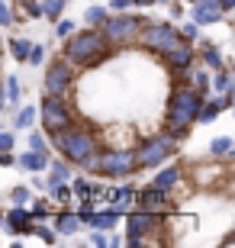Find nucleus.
I'll return each mask as SVG.
<instances>
[{
  "mask_svg": "<svg viewBox=\"0 0 235 248\" xmlns=\"http://www.w3.org/2000/svg\"><path fill=\"white\" fill-rule=\"evenodd\" d=\"M203 97L206 93L197 91L190 81H181L177 87L171 91V97H168V113H164V132H171L177 142L181 139H187L190 126L200 120V110H203Z\"/></svg>",
  "mask_w": 235,
  "mask_h": 248,
  "instance_id": "obj_1",
  "label": "nucleus"
},
{
  "mask_svg": "<svg viewBox=\"0 0 235 248\" xmlns=\"http://www.w3.org/2000/svg\"><path fill=\"white\" fill-rule=\"evenodd\" d=\"M119 46H113L110 42V36L103 32V29H81V32H74V36L64 39V58H71L78 68H97V64H103L110 55H116Z\"/></svg>",
  "mask_w": 235,
  "mask_h": 248,
  "instance_id": "obj_2",
  "label": "nucleus"
},
{
  "mask_svg": "<svg viewBox=\"0 0 235 248\" xmlns=\"http://www.w3.org/2000/svg\"><path fill=\"white\" fill-rule=\"evenodd\" d=\"M48 139H52V148H58L62 158L74 161L78 168L100 152L97 136H94L91 129H84V126H68V129H58V132H48Z\"/></svg>",
  "mask_w": 235,
  "mask_h": 248,
  "instance_id": "obj_3",
  "label": "nucleus"
},
{
  "mask_svg": "<svg viewBox=\"0 0 235 248\" xmlns=\"http://www.w3.org/2000/svg\"><path fill=\"white\" fill-rule=\"evenodd\" d=\"M152 19L142 16V13H129V10H119V13H113V16L107 19V26H103V32L110 36V42L113 46H129L132 39L142 36V29L148 26Z\"/></svg>",
  "mask_w": 235,
  "mask_h": 248,
  "instance_id": "obj_4",
  "label": "nucleus"
},
{
  "mask_svg": "<svg viewBox=\"0 0 235 248\" xmlns=\"http://www.w3.org/2000/svg\"><path fill=\"white\" fill-rule=\"evenodd\" d=\"M139 42H142V48H148L155 55H168V52H174L177 46H184L187 39H184V32L177 26H171V23H148V26L142 29Z\"/></svg>",
  "mask_w": 235,
  "mask_h": 248,
  "instance_id": "obj_5",
  "label": "nucleus"
},
{
  "mask_svg": "<svg viewBox=\"0 0 235 248\" xmlns=\"http://www.w3.org/2000/svg\"><path fill=\"white\" fill-rule=\"evenodd\" d=\"M158 229H164V213H148V210H132L126 213V245L139 248L145 245L148 235H155Z\"/></svg>",
  "mask_w": 235,
  "mask_h": 248,
  "instance_id": "obj_6",
  "label": "nucleus"
},
{
  "mask_svg": "<svg viewBox=\"0 0 235 248\" xmlns=\"http://www.w3.org/2000/svg\"><path fill=\"white\" fill-rule=\"evenodd\" d=\"M174 148H177V139L171 136V132H158V136L145 139L142 145L136 148V158H139V168H158L164 165L168 158L174 155Z\"/></svg>",
  "mask_w": 235,
  "mask_h": 248,
  "instance_id": "obj_7",
  "label": "nucleus"
},
{
  "mask_svg": "<svg viewBox=\"0 0 235 248\" xmlns=\"http://www.w3.org/2000/svg\"><path fill=\"white\" fill-rule=\"evenodd\" d=\"M39 120H42V129H46V132H58V129L74 126V113H71V107L64 103L62 93H46L42 103H39Z\"/></svg>",
  "mask_w": 235,
  "mask_h": 248,
  "instance_id": "obj_8",
  "label": "nucleus"
},
{
  "mask_svg": "<svg viewBox=\"0 0 235 248\" xmlns=\"http://www.w3.org/2000/svg\"><path fill=\"white\" fill-rule=\"evenodd\" d=\"M74 78H78V64L71 62V58H55L52 64H48V71H46V93H68L71 91V84Z\"/></svg>",
  "mask_w": 235,
  "mask_h": 248,
  "instance_id": "obj_9",
  "label": "nucleus"
},
{
  "mask_svg": "<svg viewBox=\"0 0 235 248\" xmlns=\"http://www.w3.org/2000/svg\"><path fill=\"white\" fill-rule=\"evenodd\" d=\"M136 168H139L136 148H110V152H103L100 174H107V177H129Z\"/></svg>",
  "mask_w": 235,
  "mask_h": 248,
  "instance_id": "obj_10",
  "label": "nucleus"
},
{
  "mask_svg": "<svg viewBox=\"0 0 235 248\" xmlns=\"http://www.w3.org/2000/svg\"><path fill=\"white\" fill-rule=\"evenodd\" d=\"M3 226H7V232H13V235H32V232H36V216H32V210H26L23 203H13L7 210V216H3Z\"/></svg>",
  "mask_w": 235,
  "mask_h": 248,
  "instance_id": "obj_11",
  "label": "nucleus"
},
{
  "mask_svg": "<svg viewBox=\"0 0 235 248\" xmlns=\"http://www.w3.org/2000/svg\"><path fill=\"white\" fill-rule=\"evenodd\" d=\"M139 210H148V213H171V210H174L171 190H161L158 184H148L145 190H139Z\"/></svg>",
  "mask_w": 235,
  "mask_h": 248,
  "instance_id": "obj_12",
  "label": "nucleus"
},
{
  "mask_svg": "<svg viewBox=\"0 0 235 248\" xmlns=\"http://www.w3.org/2000/svg\"><path fill=\"white\" fill-rule=\"evenodd\" d=\"M161 62L171 68V74H177V78H184V74L193 68V62H197V48L190 46V42H184V46H177L174 52H168V55H161Z\"/></svg>",
  "mask_w": 235,
  "mask_h": 248,
  "instance_id": "obj_13",
  "label": "nucleus"
},
{
  "mask_svg": "<svg viewBox=\"0 0 235 248\" xmlns=\"http://www.w3.org/2000/svg\"><path fill=\"white\" fill-rule=\"evenodd\" d=\"M190 16L197 19L200 26H213V23L226 19V7H222V0H197L193 10H190Z\"/></svg>",
  "mask_w": 235,
  "mask_h": 248,
  "instance_id": "obj_14",
  "label": "nucleus"
},
{
  "mask_svg": "<svg viewBox=\"0 0 235 248\" xmlns=\"http://www.w3.org/2000/svg\"><path fill=\"white\" fill-rule=\"evenodd\" d=\"M110 206H113L119 216L132 213V206H139V190H136V187H129V184L116 187V193H113V203H110Z\"/></svg>",
  "mask_w": 235,
  "mask_h": 248,
  "instance_id": "obj_15",
  "label": "nucleus"
},
{
  "mask_svg": "<svg viewBox=\"0 0 235 248\" xmlns=\"http://www.w3.org/2000/svg\"><path fill=\"white\" fill-rule=\"evenodd\" d=\"M235 97H229V93H216V97H209L206 103H203V110H200V120L197 123H213L219 116V113L226 110V107H232Z\"/></svg>",
  "mask_w": 235,
  "mask_h": 248,
  "instance_id": "obj_16",
  "label": "nucleus"
},
{
  "mask_svg": "<svg viewBox=\"0 0 235 248\" xmlns=\"http://www.w3.org/2000/svg\"><path fill=\"white\" fill-rule=\"evenodd\" d=\"M81 226H87L81 213H68V210L55 213V229H58V235H78Z\"/></svg>",
  "mask_w": 235,
  "mask_h": 248,
  "instance_id": "obj_17",
  "label": "nucleus"
},
{
  "mask_svg": "<svg viewBox=\"0 0 235 248\" xmlns=\"http://www.w3.org/2000/svg\"><path fill=\"white\" fill-rule=\"evenodd\" d=\"M48 165H52L48 152H36V148H29V152L19 155V171H32V174H39V171H48Z\"/></svg>",
  "mask_w": 235,
  "mask_h": 248,
  "instance_id": "obj_18",
  "label": "nucleus"
},
{
  "mask_svg": "<svg viewBox=\"0 0 235 248\" xmlns=\"http://www.w3.org/2000/svg\"><path fill=\"white\" fill-rule=\"evenodd\" d=\"M87 226L91 229H103V232H110V229H116L119 226V213L113 210V206H107V210H94L91 216H87Z\"/></svg>",
  "mask_w": 235,
  "mask_h": 248,
  "instance_id": "obj_19",
  "label": "nucleus"
},
{
  "mask_svg": "<svg viewBox=\"0 0 235 248\" xmlns=\"http://www.w3.org/2000/svg\"><path fill=\"white\" fill-rule=\"evenodd\" d=\"M181 177H184V165H171V168H161L152 184H158L161 190H174V187L181 184Z\"/></svg>",
  "mask_w": 235,
  "mask_h": 248,
  "instance_id": "obj_20",
  "label": "nucleus"
},
{
  "mask_svg": "<svg viewBox=\"0 0 235 248\" xmlns=\"http://www.w3.org/2000/svg\"><path fill=\"white\" fill-rule=\"evenodd\" d=\"M200 58H203V64H206L209 71H222V68H226L216 42H206V39H203V42H200Z\"/></svg>",
  "mask_w": 235,
  "mask_h": 248,
  "instance_id": "obj_21",
  "label": "nucleus"
},
{
  "mask_svg": "<svg viewBox=\"0 0 235 248\" xmlns=\"http://www.w3.org/2000/svg\"><path fill=\"white\" fill-rule=\"evenodd\" d=\"M71 165L74 161H68V158H62V161H52V165H48V181H52V187L55 184H68V181H71Z\"/></svg>",
  "mask_w": 235,
  "mask_h": 248,
  "instance_id": "obj_22",
  "label": "nucleus"
},
{
  "mask_svg": "<svg viewBox=\"0 0 235 248\" xmlns=\"http://www.w3.org/2000/svg\"><path fill=\"white\" fill-rule=\"evenodd\" d=\"M181 81H190L193 87H197V91H203V93H209V87H213V78L206 74V64H203L200 71H197V68H190V71L184 74Z\"/></svg>",
  "mask_w": 235,
  "mask_h": 248,
  "instance_id": "obj_23",
  "label": "nucleus"
},
{
  "mask_svg": "<svg viewBox=\"0 0 235 248\" xmlns=\"http://www.w3.org/2000/svg\"><path fill=\"white\" fill-rule=\"evenodd\" d=\"M110 16H113V10H110V7H87L84 23H87V26H94V29H103Z\"/></svg>",
  "mask_w": 235,
  "mask_h": 248,
  "instance_id": "obj_24",
  "label": "nucleus"
},
{
  "mask_svg": "<svg viewBox=\"0 0 235 248\" xmlns=\"http://www.w3.org/2000/svg\"><path fill=\"white\" fill-rule=\"evenodd\" d=\"M213 91L235 97V74H229L226 68H222V71H213Z\"/></svg>",
  "mask_w": 235,
  "mask_h": 248,
  "instance_id": "obj_25",
  "label": "nucleus"
},
{
  "mask_svg": "<svg viewBox=\"0 0 235 248\" xmlns=\"http://www.w3.org/2000/svg\"><path fill=\"white\" fill-rule=\"evenodd\" d=\"M10 55L16 58L19 64H26V62H29V55H32V42H29V39L13 36V39H10Z\"/></svg>",
  "mask_w": 235,
  "mask_h": 248,
  "instance_id": "obj_26",
  "label": "nucleus"
},
{
  "mask_svg": "<svg viewBox=\"0 0 235 248\" xmlns=\"http://www.w3.org/2000/svg\"><path fill=\"white\" fill-rule=\"evenodd\" d=\"M36 116H39L36 107H23V110H16V116H13V129L29 132V129H32V123H36Z\"/></svg>",
  "mask_w": 235,
  "mask_h": 248,
  "instance_id": "obj_27",
  "label": "nucleus"
},
{
  "mask_svg": "<svg viewBox=\"0 0 235 248\" xmlns=\"http://www.w3.org/2000/svg\"><path fill=\"white\" fill-rule=\"evenodd\" d=\"M7 107L10 110H19V78L16 74H7Z\"/></svg>",
  "mask_w": 235,
  "mask_h": 248,
  "instance_id": "obj_28",
  "label": "nucleus"
},
{
  "mask_svg": "<svg viewBox=\"0 0 235 248\" xmlns=\"http://www.w3.org/2000/svg\"><path fill=\"white\" fill-rule=\"evenodd\" d=\"M232 152H235V142H232V139H226V136H219V139H213V142H209V155H213V158L232 155Z\"/></svg>",
  "mask_w": 235,
  "mask_h": 248,
  "instance_id": "obj_29",
  "label": "nucleus"
},
{
  "mask_svg": "<svg viewBox=\"0 0 235 248\" xmlns=\"http://www.w3.org/2000/svg\"><path fill=\"white\" fill-rule=\"evenodd\" d=\"M42 3H46V19H52V23H58L68 7V0H42Z\"/></svg>",
  "mask_w": 235,
  "mask_h": 248,
  "instance_id": "obj_30",
  "label": "nucleus"
},
{
  "mask_svg": "<svg viewBox=\"0 0 235 248\" xmlns=\"http://www.w3.org/2000/svg\"><path fill=\"white\" fill-rule=\"evenodd\" d=\"M19 10H23L26 16H32V19L46 16V3H42V0H19Z\"/></svg>",
  "mask_w": 235,
  "mask_h": 248,
  "instance_id": "obj_31",
  "label": "nucleus"
},
{
  "mask_svg": "<svg viewBox=\"0 0 235 248\" xmlns=\"http://www.w3.org/2000/svg\"><path fill=\"white\" fill-rule=\"evenodd\" d=\"M71 187H74V197H78V200H87V197H94V181H87V177H74Z\"/></svg>",
  "mask_w": 235,
  "mask_h": 248,
  "instance_id": "obj_32",
  "label": "nucleus"
},
{
  "mask_svg": "<svg viewBox=\"0 0 235 248\" xmlns=\"http://www.w3.org/2000/svg\"><path fill=\"white\" fill-rule=\"evenodd\" d=\"M55 32H58V39H68V36H74V32H78V23H74V19H68V16H62L58 23H55Z\"/></svg>",
  "mask_w": 235,
  "mask_h": 248,
  "instance_id": "obj_33",
  "label": "nucleus"
},
{
  "mask_svg": "<svg viewBox=\"0 0 235 248\" xmlns=\"http://www.w3.org/2000/svg\"><path fill=\"white\" fill-rule=\"evenodd\" d=\"M26 142H29V148H36V152H48V142H52V139L46 142V136H42V132L29 129V132H26Z\"/></svg>",
  "mask_w": 235,
  "mask_h": 248,
  "instance_id": "obj_34",
  "label": "nucleus"
},
{
  "mask_svg": "<svg viewBox=\"0 0 235 248\" xmlns=\"http://www.w3.org/2000/svg\"><path fill=\"white\" fill-rule=\"evenodd\" d=\"M10 203H23V206H26V203H32V190H29L26 184L13 187V190H10Z\"/></svg>",
  "mask_w": 235,
  "mask_h": 248,
  "instance_id": "obj_35",
  "label": "nucleus"
},
{
  "mask_svg": "<svg viewBox=\"0 0 235 248\" xmlns=\"http://www.w3.org/2000/svg\"><path fill=\"white\" fill-rule=\"evenodd\" d=\"M32 216H36V222L48 219V216H52V203L48 200H32Z\"/></svg>",
  "mask_w": 235,
  "mask_h": 248,
  "instance_id": "obj_36",
  "label": "nucleus"
},
{
  "mask_svg": "<svg viewBox=\"0 0 235 248\" xmlns=\"http://www.w3.org/2000/svg\"><path fill=\"white\" fill-rule=\"evenodd\" d=\"M71 193H74V187H68V184H55L52 187L55 203H68V200H71Z\"/></svg>",
  "mask_w": 235,
  "mask_h": 248,
  "instance_id": "obj_37",
  "label": "nucleus"
},
{
  "mask_svg": "<svg viewBox=\"0 0 235 248\" xmlns=\"http://www.w3.org/2000/svg\"><path fill=\"white\" fill-rule=\"evenodd\" d=\"M32 235H39V239H42V242H46V245H55V239H58V229H48V226H39V222H36V232H32Z\"/></svg>",
  "mask_w": 235,
  "mask_h": 248,
  "instance_id": "obj_38",
  "label": "nucleus"
},
{
  "mask_svg": "<svg viewBox=\"0 0 235 248\" xmlns=\"http://www.w3.org/2000/svg\"><path fill=\"white\" fill-rule=\"evenodd\" d=\"M181 32H184L187 42H193V39L200 36V23H197V19H190V23H184V26H181Z\"/></svg>",
  "mask_w": 235,
  "mask_h": 248,
  "instance_id": "obj_39",
  "label": "nucleus"
},
{
  "mask_svg": "<svg viewBox=\"0 0 235 248\" xmlns=\"http://www.w3.org/2000/svg\"><path fill=\"white\" fill-rule=\"evenodd\" d=\"M13 142H16V139H13V132H10V129H3V132H0V152H13Z\"/></svg>",
  "mask_w": 235,
  "mask_h": 248,
  "instance_id": "obj_40",
  "label": "nucleus"
},
{
  "mask_svg": "<svg viewBox=\"0 0 235 248\" xmlns=\"http://www.w3.org/2000/svg\"><path fill=\"white\" fill-rule=\"evenodd\" d=\"M0 26H13V7L10 3L0 7Z\"/></svg>",
  "mask_w": 235,
  "mask_h": 248,
  "instance_id": "obj_41",
  "label": "nucleus"
},
{
  "mask_svg": "<svg viewBox=\"0 0 235 248\" xmlns=\"http://www.w3.org/2000/svg\"><path fill=\"white\" fill-rule=\"evenodd\" d=\"M91 245H97V248H107V245H110L107 232H103V229H94V235H91Z\"/></svg>",
  "mask_w": 235,
  "mask_h": 248,
  "instance_id": "obj_42",
  "label": "nucleus"
},
{
  "mask_svg": "<svg viewBox=\"0 0 235 248\" xmlns=\"http://www.w3.org/2000/svg\"><path fill=\"white\" fill-rule=\"evenodd\" d=\"M46 62V46H32V55H29V64H42Z\"/></svg>",
  "mask_w": 235,
  "mask_h": 248,
  "instance_id": "obj_43",
  "label": "nucleus"
},
{
  "mask_svg": "<svg viewBox=\"0 0 235 248\" xmlns=\"http://www.w3.org/2000/svg\"><path fill=\"white\" fill-rule=\"evenodd\" d=\"M129 7H136V0H110V10H113V13H119V10H129Z\"/></svg>",
  "mask_w": 235,
  "mask_h": 248,
  "instance_id": "obj_44",
  "label": "nucleus"
},
{
  "mask_svg": "<svg viewBox=\"0 0 235 248\" xmlns=\"http://www.w3.org/2000/svg\"><path fill=\"white\" fill-rule=\"evenodd\" d=\"M0 165H3V168H13V165H19V158L13 155V152H0Z\"/></svg>",
  "mask_w": 235,
  "mask_h": 248,
  "instance_id": "obj_45",
  "label": "nucleus"
},
{
  "mask_svg": "<svg viewBox=\"0 0 235 248\" xmlns=\"http://www.w3.org/2000/svg\"><path fill=\"white\" fill-rule=\"evenodd\" d=\"M171 16H184V7H181V0H174V3H171Z\"/></svg>",
  "mask_w": 235,
  "mask_h": 248,
  "instance_id": "obj_46",
  "label": "nucleus"
},
{
  "mask_svg": "<svg viewBox=\"0 0 235 248\" xmlns=\"http://www.w3.org/2000/svg\"><path fill=\"white\" fill-rule=\"evenodd\" d=\"M152 3H158V0H136V7H152Z\"/></svg>",
  "mask_w": 235,
  "mask_h": 248,
  "instance_id": "obj_47",
  "label": "nucleus"
},
{
  "mask_svg": "<svg viewBox=\"0 0 235 248\" xmlns=\"http://www.w3.org/2000/svg\"><path fill=\"white\" fill-rule=\"evenodd\" d=\"M222 7H226V13H229V10H235V0H222Z\"/></svg>",
  "mask_w": 235,
  "mask_h": 248,
  "instance_id": "obj_48",
  "label": "nucleus"
},
{
  "mask_svg": "<svg viewBox=\"0 0 235 248\" xmlns=\"http://www.w3.org/2000/svg\"><path fill=\"white\" fill-rule=\"evenodd\" d=\"M232 74H235V62H232Z\"/></svg>",
  "mask_w": 235,
  "mask_h": 248,
  "instance_id": "obj_49",
  "label": "nucleus"
},
{
  "mask_svg": "<svg viewBox=\"0 0 235 248\" xmlns=\"http://www.w3.org/2000/svg\"><path fill=\"white\" fill-rule=\"evenodd\" d=\"M187 3H197V0H187Z\"/></svg>",
  "mask_w": 235,
  "mask_h": 248,
  "instance_id": "obj_50",
  "label": "nucleus"
},
{
  "mask_svg": "<svg viewBox=\"0 0 235 248\" xmlns=\"http://www.w3.org/2000/svg\"><path fill=\"white\" fill-rule=\"evenodd\" d=\"M232 113H235V103H232Z\"/></svg>",
  "mask_w": 235,
  "mask_h": 248,
  "instance_id": "obj_51",
  "label": "nucleus"
}]
</instances>
